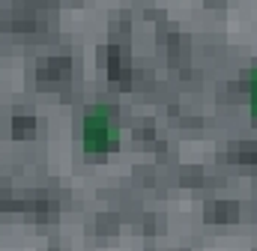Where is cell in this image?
Wrapping results in <instances>:
<instances>
[{
	"label": "cell",
	"mask_w": 257,
	"mask_h": 251,
	"mask_svg": "<svg viewBox=\"0 0 257 251\" xmlns=\"http://www.w3.org/2000/svg\"><path fill=\"white\" fill-rule=\"evenodd\" d=\"M248 102H251V117L257 120V60L251 66V75H248Z\"/></svg>",
	"instance_id": "7a4b0ae2"
},
{
	"label": "cell",
	"mask_w": 257,
	"mask_h": 251,
	"mask_svg": "<svg viewBox=\"0 0 257 251\" xmlns=\"http://www.w3.org/2000/svg\"><path fill=\"white\" fill-rule=\"evenodd\" d=\"M84 150L87 153H114L120 147V126H117V114L111 105L96 102L84 111Z\"/></svg>",
	"instance_id": "6da1fadb"
}]
</instances>
